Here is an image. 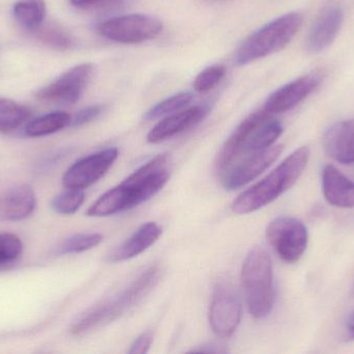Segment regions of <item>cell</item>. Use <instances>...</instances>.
Returning a JSON list of instances; mask_svg holds the SVG:
<instances>
[{
  "label": "cell",
  "instance_id": "cell-1",
  "mask_svg": "<svg viewBox=\"0 0 354 354\" xmlns=\"http://www.w3.org/2000/svg\"><path fill=\"white\" fill-rule=\"evenodd\" d=\"M171 175L167 154H160L143 164L120 184L102 195L87 210L91 218H107L149 201L164 188Z\"/></svg>",
  "mask_w": 354,
  "mask_h": 354
},
{
  "label": "cell",
  "instance_id": "cell-2",
  "mask_svg": "<svg viewBox=\"0 0 354 354\" xmlns=\"http://www.w3.org/2000/svg\"><path fill=\"white\" fill-rule=\"evenodd\" d=\"M161 276L162 270L157 266L147 268L120 292L83 312L71 326V334L84 336L115 321L142 301L157 286Z\"/></svg>",
  "mask_w": 354,
  "mask_h": 354
},
{
  "label": "cell",
  "instance_id": "cell-3",
  "mask_svg": "<svg viewBox=\"0 0 354 354\" xmlns=\"http://www.w3.org/2000/svg\"><path fill=\"white\" fill-rule=\"evenodd\" d=\"M310 154L308 147L295 150L266 178L241 193L233 201L232 211L239 215L253 213L276 201L297 182L309 162Z\"/></svg>",
  "mask_w": 354,
  "mask_h": 354
},
{
  "label": "cell",
  "instance_id": "cell-4",
  "mask_svg": "<svg viewBox=\"0 0 354 354\" xmlns=\"http://www.w3.org/2000/svg\"><path fill=\"white\" fill-rule=\"evenodd\" d=\"M282 132V124L272 118V114H268L258 122L255 118L247 116L218 152L216 164L226 172L245 156L274 145Z\"/></svg>",
  "mask_w": 354,
  "mask_h": 354
},
{
  "label": "cell",
  "instance_id": "cell-5",
  "mask_svg": "<svg viewBox=\"0 0 354 354\" xmlns=\"http://www.w3.org/2000/svg\"><path fill=\"white\" fill-rule=\"evenodd\" d=\"M303 21L301 12H291L266 23L241 43L235 53V62L247 66L284 49L299 33Z\"/></svg>",
  "mask_w": 354,
  "mask_h": 354
},
{
  "label": "cell",
  "instance_id": "cell-6",
  "mask_svg": "<svg viewBox=\"0 0 354 354\" xmlns=\"http://www.w3.org/2000/svg\"><path fill=\"white\" fill-rule=\"evenodd\" d=\"M241 284L250 313L263 319L272 313L276 301L272 259L266 249H252L241 268Z\"/></svg>",
  "mask_w": 354,
  "mask_h": 354
},
{
  "label": "cell",
  "instance_id": "cell-7",
  "mask_svg": "<svg viewBox=\"0 0 354 354\" xmlns=\"http://www.w3.org/2000/svg\"><path fill=\"white\" fill-rule=\"evenodd\" d=\"M164 25L157 17L130 14L114 17L97 25V31L109 41L120 44H141L159 37Z\"/></svg>",
  "mask_w": 354,
  "mask_h": 354
},
{
  "label": "cell",
  "instance_id": "cell-8",
  "mask_svg": "<svg viewBox=\"0 0 354 354\" xmlns=\"http://www.w3.org/2000/svg\"><path fill=\"white\" fill-rule=\"evenodd\" d=\"M266 238L281 260L293 264L299 261L307 249L309 234L301 220L283 216L268 224Z\"/></svg>",
  "mask_w": 354,
  "mask_h": 354
},
{
  "label": "cell",
  "instance_id": "cell-9",
  "mask_svg": "<svg viewBox=\"0 0 354 354\" xmlns=\"http://www.w3.org/2000/svg\"><path fill=\"white\" fill-rule=\"evenodd\" d=\"M95 70V66L91 62L73 67L53 82L39 89L35 96L43 102L72 105L82 97L93 79Z\"/></svg>",
  "mask_w": 354,
  "mask_h": 354
},
{
  "label": "cell",
  "instance_id": "cell-10",
  "mask_svg": "<svg viewBox=\"0 0 354 354\" xmlns=\"http://www.w3.org/2000/svg\"><path fill=\"white\" fill-rule=\"evenodd\" d=\"M243 307L239 293L229 285H218L212 293L209 324L218 338H230L241 324Z\"/></svg>",
  "mask_w": 354,
  "mask_h": 354
},
{
  "label": "cell",
  "instance_id": "cell-11",
  "mask_svg": "<svg viewBox=\"0 0 354 354\" xmlns=\"http://www.w3.org/2000/svg\"><path fill=\"white\" fill-rule=\"evenodd\" d=\"M118 155L116 148H108L77 160L64 172L62 184L66 188L82 191L91 186L107 174Z\"/></svg>",
  "mask_w": 354,
  "mask_h": 354
},
{
  "label": "cell",
  "instance_id": "cell-12",
  "mask_svg": "<svg viewBox=\"0 0 354 354\" xmlns=\"http://www.w3.org/2000/svg\"><path fill=\"white\" fill-rule=\"evenodd\" d=\"M283 149V145H274L241 158L218 176L223 186L232 191L249 184L280 157Z\"/></svg>",
  "mask_w": 354,
  "mask_h": 354
},
{
  "label": "cell",
  "instance_id": "cell-13",
  "mask_svg": "<svg viewBox=\"0 0 354 354\" xmlns=\"http://www.w3.org/2000/svg\"><path fill=\"white\" fill-rule=\"evenodd\" d=\"M322 80V75L318 72L299 77L270 94L263 109L272 114L288 112L312 95L319 87Z\"/></svg>",
  "mask_w": 354,
  "mask_h": 354
},
{
  "label": "cell",
  "instance_id": "cell-14",
  "mask_svg": "<svg viewBox=\"0 0 354 354\" xmlns=\"http://www.w3.org/2000/svg\"><path fill=\"white\" fill-rule=\"evenodd\" d=\"M344 21V10L339 4H330L322 10L310 29L306 48L312 54L328 49L336 39Z\"/></svg>",
  "mask_w": 354,
  "mask_h": 354
},
{
  "label": "cell",
  "instance_id": "cell-15",
  "mask_svg": "<svg viewBox=\"0 0 354 354\" xmlns=\"http://www.w3.org/2000/svg\"><path fill=\"white\" fill-rule=\"evenodd\" d=\"M209 112L207 105H196L174 112L160 121L147 134L149 143H160L201 122Z\"/></svg>",
  "mask_w": 354,
  "mask_h": 354
},
{
  "label": "cell",
  "instance_id": "cell-16",
  "mask_svg": "<svg viewBox=\"0 0 354 354\" xmlns=\"http://www.w3.org/2000/svg\"><path fill=\"white\" fill-rule=\"evenodd\" d=\"M37 197L32 187L19 185L0 195V222H20L35 212Z\"/></svg>",
  "mask_w": 354,
  "mask_h": 354
},
{
  "label": "cell",
  "instance_id": "cell-17",
  "mask_svg": "<svg viewBox=\"0 0 354 354\" xmlns=\"http://www.w3.org/2000/svg\"><path fill=\"white\" fill-rule=\"evenodd\" d=\"M326 153L339 163H354V118L332 125L324 133Z\"/></svg>",
  "mask_w": 354,
  "mask_h": 354
},
{
  "label": "cell",
  "instance_id": "cell-18",
  "mask_svg": "<svg viewBox=\"0 0 354 354\" xmlns=\"http://www.w3.org/2000/svg\"><path fill=\"white\" fill-rule=\"evenodd\" d=\"M162 227L157 222H149L139 227L138 230L127 239L122 245L114 249L110 253L109 262L118 263V262L128 261L145 253L149 247H153L160 237L162 236Z\"/></svg>",
  "mask_w": 354,
  "mask_h": 354
},
{
  "label": "cell",
  "instance_id": "cell-19",
  "mask_svg": "<svg viewBox=\"0 0 354 354\" xmlns=\"http://www.w3.org/2000/svg\"><path fill=\"white\" fill-rule=\"evenodd\" d=\"M322 191L330 205L338 208H354V182L332 164L322 170Z\"/></svg>",
  "mask_w": 354,
  "mask_h": 354
},
{
  "label": "cell",
  "instance_id": "cell-20",
  "mask_svg": "<svg viewBox=\"0 0 354 354\" xmlns=\"http://www.w3.org/2000/svg\"><path fill=\"white\" fill-rule=\"evenodd\" d=\"M12 12L17 22L33 33L45 21L47 6L45 0H19L15 3Z\"/></svg>",
  "mask_w": 354,
  "mask_h": 354
},
{
  "label": "cell",
  "instance_id": "cell-21",
  "mask_svg": "<svg viewBox=\"0 0 354 354\" xmlns=\"http://www.w3.org/2000/svg\"><path fill=\"white\" fill-rule=\"evenodd\" d=\"M72 116L66 112H54L29 122L24 129L28 137H41L59 132L71 126Z\"/></svg>",
  "mask_w": 354,
  "mask_h": 354
},
{
  "label": "cell",
  "instance_id": "cell-22",
  "mask_svg": "<svg viewBox=\"0 0 354 354\" xmlns=\"http://www.w3.org/2000/svg\"><path fill=\"white\" fill-rule=\"evenodd\" d=\"M31 116L26 105L0 97V133H8L22 126Z\"/></svg>",
  "mask_w": 354,
  "mask_h": 354
},
{
  "label": "cell",
  "instance_id": "cell-23",
  "mask_svg": "<svg viewBox=\"0 0 354 354\" xmlns=\"http://www.w3.org/2000/svg\"><path fill=\"white\" fill-rule=\"evenodd\" d=\"M194 99H195V96L191 91H181L176 95L170 96L156 104L151 109L147 110L143 118L147 122H149V121L157 120V118H165L169 114L189 107Z\"/></svg>",
  "mask_w": 354,
  "mask_h": 354
},
{
  "label": "cell",
  "instance_id": "cell-24",
  "mask_svg": "<svg viewBox=\"0 0 354 354\" xmlns=\"http://www.w3.org/2000/svg\"><path fill=\"white\" fill-rule=\"evenodd\" d=\"M103 235L100 233H80L73 235L62 241L57 249V255H71V254L83 253L97 247L103 241Z\"/></svg>",
  "mask_w": 354,
  "mask_h": 354
},
{
  "label": "cell",
  "instance_id": "cell-25",
  "mask_svg": "<svg viewBox=\"0 0 354 354\" xmlns=\"http://www.w3.org/2000/svg\"><path fill=\"white\" fill-rule=\"evenodd\" d=\"M32 33L37 35L39 41L62 51L70 49L73 44L72 37L64 28L51 23L49 24L43 23Z\"/></svg>",
  "mask_w": 354,
  "mask_h": 354
},
{
  "label": "cell",
  "instance_id": "cell-26",
  "mask_svg": "<svg viewBox=\"0 0 354 354\" xmlns=\"http://www.w3.org/2000/svg\"><path fill=\"white\" fill-rule=\"evenodd\" d=\"M66 189L68 191L56 195L51 202L52 209L62 215L76 213L85 201V193L82 189Z\"/></svg>",
  "mask_w": 354,
  "mask_h": 354
},
{
  "label": "cell",
  "instance_id": "cell-27",
  "mask_svg": "<svg viewBox=\"0 0 354 354\" xmlns=\"http://www.w3.org/2000/svg\"><path fill=\"white\" fill-rule=\"evenodd\" d=\"M227 69L224 64H212L202 70L196 76L193 82L194 91L197 93H207L216 87L221 82L225 75Z\"/></svg>",
  "mask_w": 354,
  "mask_h": 354
},
{
  "label": "cell",
  "instance_id": "cell-28",
  "mask_svg": "<svg viewBox=\"0 0 354 354\" xmlns=\"http://www.w3.org/2000/svg\"><path fill=\"white\" fill-rule=\"evenodd\" d=\"M22 251L23 243L17 235L0 233V268L16 262Z\"/></svg>",
  "mask_w": 354,
  "mask_h": 354
},
{
  "label": "cell",
  "instance_id": "cell-29",
  "mask_svg": "<svg viewBox=\"0 0 354 354\" xmlns=\"http://www.w3.org/2000/svg\"><path fill=\"white\" fill-rule=\"evenodd\" d=\"M124 0H70V3L82 10H111L124 4Z\"/></svg>",
  "mask_w": 354,
  "mask_h": 354
},
{
  "label": "cell",
  "instance_id": "cell-30",
  "mask_svg": "<svg viewBox=\"0 0 354 354\" xmlns=\"http://www.w3.org/2000/svg\"><path fill=\"white\" fill-rule=\"evenodd\" d=\"M103 110L104 107L102 105H93L83 108L80 112H77L74 116H72L71 126L80 127L88 124V123L93 122L95 118H99Z\"/></svg>",
  "mask_w": 354,
  "mask_h": 354
},
{
  "label": "cell",
  "instance_id": "cell-31",
  "mask_svg": "<svg viewBox=\"0 0 354 354\" xmlns=\"http://www.w3.org/2000/svg\"><path fill=\"white\" fill-rule=\"evenodd\" d=\"M153 342V334L151 332L142 333L131 346L129 353L145 354L149 353Z\"/></svg>",
  "mask_w": 354,
  "mask_h": 354
},
{
  "label": "cell",
  "instance_id": "cell-32",
  "mask_svg": "<svg viewBox=\"0 0 354 354\" xmlns=\"http://www.w3.org/2000/svg\"><path fill=\"white\" fill-rule=\"evenodd\" d=\"M227 348L223 345L216 344V343H208V344L202 345L199 348L193 349L191 353H226Z\"/></svg>",
  "mask_w": 354,
  "mask_h": 354
},
{
  "label": "cell",
  "instance_id": "cell-33",
  "mask_svg": "<svg viewBox=\"0 0 354 354\" xmlns=\"http://www.w3.org/2000/svg\"><path fill=\"white\" fill-rule=\"evenodd\" d=\"M346 338L347 340H354V312L347 320Z\"/></svg>",
  "mask_w": 354,
  "mask_h": 354
},
{
  "label": "cell",
  "instance_id": "cell-34",
  "mask_svg": "<svg viewBox=\"0 0 354 354\" xmlns=\"http://www.w3.org/2000/svg\"><path fill=\"white\" fill-rule=\"evenodd\" d=\"M353 295H354V285H353Z\"/></svg>",
  "mask_w": 354,
  "mask_h": 354
}]
</instances>
